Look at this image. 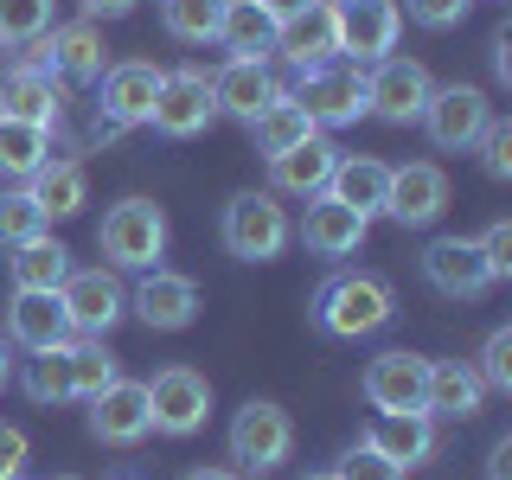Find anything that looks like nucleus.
I'll return each mask as SVG.
<instances>
[{
    "label": "nucleus",
    "mask_w": 512,
    "mask_h": 480,
    "mask_svg": "<svg viewBox=\"0 0 512 480\" xmlns=\"http://www.w3.org/2000/svg\"><path fill=\"white\" fill-rule=\"evenodd\" d=\"M480 256H487V269H493V282H512V218H493L487 231L474 237Z\"/></svg>",
    "instance_id": "obj_42"
},
{
    "label": "nucleus",
    "mask_w": 512,
    "mask_h": 480,
    "mask_svg": "<svg viewBox=\"0 0 512 480\" xmlns=\"http://www.w3.org/2000/svg\"><path fill=\"white\" fill-rule=\"evenodd\" d=\"M487 480H512V436L493 442V455H487Z\"/></svg>",
    "instance_id": "obj_46"
},
{
    "label": "nucleus",
    "mask_w": 512,
    "mask_h": 480,
    "mask_svg": "<svg viewBox=\"0 0 512 480\" xmlns=\"http://www.w3.org/2000/svg\"><path fill=\"white\" fill-rule=\"evenodd\" d=\"M327 192L340 205H352L359 218H378L384 212V192H391V167H384L378 154H340V160H333Z\"/></svg>",
    "instance_id": "obj_27"
},
{
    "label": "nucleus",
    "mask_w": 512,
    "mask_h": 480,
    "mask_svg": "<svg viewBox=\"0 0 512 480\" xmlns=\"http://www.w3.org/2000/svg\"><path fill=\"white\" fill-rule=\"evenodd\" d=\"M244 128H250V148L263 154V160H269V154H282V148H295V141H308V135H320L314 116L295 103V90H276V96H269V103L256 109Z\"/></svg>",
    "instance_id": "obj_28"
},
{
    "label": "nucleus",
    "mask_w": 512,
    "mask_h": 480,
    "mask_svg": "<svg viewBox=\"0 0 512 480\" xmlns=\"http://www.w3.org/2000/svg\"><path fill=\"white\" fill-rule=\"evenodd\" d=\"M64 359H71V404H90L96 391H109V384L122 378L109 340H90V333H77V340L64 346Z\"/></svg>",
    "instance_id": "obj_33"
},
{
    "label": "nucleus",
    "mask_w": 512,
    "mask_h": 480,
    "mask_svg": "<svg viewBox=\"0 0 512 480\" xmlns=\"http://www.w3.org/2000/svg\"><path fill=\"white\" fill-rule=\"evenodd\" d=\"M71 314H64L58 288H13L7 301V346H26V352H52V346H71Z\"/></svg>",
    "instance_id": "obj_19"
},
{
    "label": "nucleus",
    "mask_w": 512,
    "mask_h": 480,
    "mask_svg": "<svg viewBox=\"0 0 512 480\" xmlns=\"http://www.w3.org/2000/svg\"><path fill=\"white\" fill-rule=\"evenodd\" d=\"M58 480H77V474H58Z\"/></svg>",
    "instance_id": "obj_51"
},
{
    "label": "nucleus",
    "mask_w": 512,
    "mask_h": 480,
    "mask_svg": "<svg viewBox=\"0 0 512 480\" xmlns=\"http://www.w3.org/2000/svg\"><path fill=\"white\" fill-rule=\"evenodd\" d=\"M13 384V346H7V333H0V391Z\"/></svg>",
    "instance_id": "obj_48"
},
{
    "label": "nucleus",
    "mask_w": 512,
    "mask_h": 480,
    "mask_svg": "<svg viewBox=\"0 0 512 480\" xmlns=\"http://www.w3.org/2000/svg\"><path fill=\"white\" fill-rule=\"evenodd\" d=\"M26 192H32V205H39L45 218H77L90 205V173H84V160H77V154H52L26 180Z\"/></svg>",
    "instance_id": "obj_25"
},
{
    "label": "nucleus",
    "mask_w": 512,
    "mask_h": 480,
    "mask_svg": "<svg viewBox=\"0 0 512 480\" xmlns=\"http://www.w3.org/2000/svg\"><path fill=\"white\" fill-rule=\"evenodd\" d=\"M333 474H340V480H404V468H391V461H384L372 442H352Z\"/></svg>",
    "instance_id": "obj_41"
},
{
    "label": "nucleus",
    "mask_w": 512,
    "mask_h": 480,
    "mask_svg": "<svg viewBox=\"0 0 512 480\" xmlns=\"http://www.w3.org/2000/svg\"><path fill=\"white\" fill-rule=\"evenodd\" d=\"M58 301H64V314H71V333H90V340H109V333L122 327V314H128V288H122V276L109 263L71 269L64 288H58Z\"/></svg>",
    "instance_id": "obj_12"
},
{
    "label": "nucleus",
    "mask_w": 512,
    "mask_h": 480,
    "mask_svg": "<svg viewBox=\"0 0 512 480\" xmlns=\"http://www.w3.org/2000/svg\"><path fill=\"white\" fill-rule=\"evenodd\" d=\"M423 282L436 288L442 301H480L487 288H500L474 237H436V244L423 250Z\"/></svg>",
    "instance_id": "obj_16"
},
{
    "label": "nucleus",
    "mask_w": 512,
    "mask_h": 480,
    "mask_svg": "<svg viewBox=\"0 0 512 480\" xmlns=\"http://www.w3.org/2000/svg\"><path fill=\"white\" fill-rule=\"evenodd\" d=\"M26 58H39L58 84H96V77L109 71V45H103V32H96V20L52 26L45 39L26 45Z\"/></svg>",
    "instance_id": "obj_14"
},
{
    "label": "nucleus",
    "mask_w": 512,
    "mask_h": 480,
    "mask_svg": "<svg viewBox=\"0 0 512 480\" xmlns=\"http://www.w3.org/2000/svg\"><path fill=\"white\" fill-rule=\"evenodd\" d=\"M224 20V0H160V26L180 45H212Z\"/></svg>",
    "instance_id": "obj_35"
},
{
    "label": "nucleus",
    "mask_w": 512,
    "mask_h": 480,
    "mask_svg": "<svg viewBox=\"0 0 512 480\" xmlns=\"http://www.w3.org/2000/svg\"><path fill=\"white\" fill-rule=\"evenodd\" d=\"M333 160H340V148H333L327 135L295 141V148L269 154V192H288V199H314V192H327V180H333Z\"/></svg>",
    "instance_id": "obj_24"
},
{
    "label": "nucleus",
    "mask_w": 512,
    "mask_h": 480,
    "mask_svg": "<svg viewBox=\"0 0 512 480\" xmlns=\"http://www.w3.org/2000/svg\"><path fill=\"white\" fill-rule=\"evenodd\" d=\"M301 480H340V474H333V468H327V474H301Z\"/></svg>",
    "instance_id": "obj_50"
},
{
    "label": "nucleus",
    "mask_w": 512,
    "mask_h": 480,
    "mask_svg": "<svg viewBox=\"0 0 512 480\" xmlns=\"http://www.w3.org/2000/svg\"><path fill=\"white\" fill-rule=\"evenodd\" d=\"M429 90H436V77H429L423 58H404V52H384L372 71H365V116L391 122V128H410L423 116Z\"/></svg>",
    "instance_id": "obj_8"
},
{
    "label": "nucleus",
    "mask_w": 512,
    "mask_h": 480,
    "mask_svg": "<svg viewBox=\"0 0 512 480\" xmlns=\"http://www.w3.org/2000/svg\"><path fill=\"white\" fill-rule=\"evenodd\" d=\"M218 237L237 263H276L288 250V237H295V224L282 212V192H237V199L224 205Z\"/></svg>",
    "instance_id": "obj_3"
},
{
    "label": "nucleus",
    "mask_w": 512,
    "mask_h": 480,
    "mask_svg": "<svg viewBox=\"0 0 512 480\" xmlns=\"http://www.w3.org/2000/svg\"><path fill=\"white\" fill-rule=\"evenodd\" d=\"M128 308H135V320L148 333H186L192 320H199V282L180 276V269H167V263H154V269H141V282H135V295H128Z\"/></svg>",
    "instance_id": "obj_13"
},
{
    "label": "nucleus",
    "mask_w": 512,
    "mask_h": 480,
    "mask_svg": "<svg viewBox=\"0 0 512 480\" xmlns=\"http://www.w3.org/2000/svg\"><path fill=\"white\" fill-rule=\"evenodd\" d=\"M493 77H500V84H512V32H506V26L493 32Z\"/></svg>",
    "instance_id": "obj_44"
},
{
    "label": "nucleus",
    "mask_w": 512,
    "mask_h": 480,
    "mask_svg": "<svg viewBox=\"0 0 512 480\" xmlns=\"http://www.w3.org/2000/svg\"><path fill=\"white\" fill-rule=\"evenodd\" d=\"M90 436L103 448L148 442L154 436V429H148V384H141V378H116L109 391H96L90 397Z\"/></svg>",
    "instance_id": "obj_21"
},
{
    "label": "nucleus",
    "mask_w": 512,
    "mask_h": 480,
    "mask_svg": "<svg viewBox=\"0 0 512 480\" xmlns=\"http://www.w3.org/2000/svg\"><path fill=\"white\" fill-rule=\"evenodd\" d=\"M13 480H26V474H13Z\"/></svg>",
    "instance_id": "obj_52"
},
{
    "label": "nucleus",
    "mask_w": 512,
    "mask_h": 480,
    "mask_svg": "<svg viewBox=\"0 0 512 480\" xmlns=\"http://www.w3.org/2000/svg\"><path fill=\"white\" fill-rule=\"evenodd\" d=\"M295 455V423H288V410L276 397H250L244 410L231 416V461L237 474H276L282 461Z\"/></svg>",
    "instance_id": "obj_4"
},
{
    "label": "nucleus",
    "mask_w": 512,
    "mask_h": 480,
    "mask_svg": "<svg viewBox=\"0 0 512 480\" xmlns=\"http://www.w3.org/2000/svg\"><path fill=\"white\" fill-rule=\"evenodd\" d=\"M205 416H212V378L192 372V365H167V372L148 378V429L154 436H199Z\"/></svg>",
    "instance_id": "obj_6"
},
{
    "label": "nucleus",
    "mask_w": 512,
    "mask_h": 480,
    "mask_svg": "<svg viewBox=\"0 0 512 480\" xmlns=\"http://www.w3.org/2000/svg\"><path fill=\"white\" fill-rule=\"evenodd\" d=\"M186 480H244V474H237V468H192Z\"/></svg>",
    "instance_id": "obj_49"
},
{
    "label": "nucleus",
    "mask_w": 512,
    "mask_h": 480,
    "mask_svg": "<svg viewBox=\"0 0 512 480\" xmlns=\"http://www.w3.org/2000/svg\"><path fill=\"white\" fill-rule=\"evenodd\" d=\"M0 116L39 122V128H52V135H58V122H64V84L45 71L39 58L20 52L7 71H0Z\"/></svg>",
    "instance_id": "obj_17"
},
{
    "label": "nucleus",
    "mask_w": 512,
    "mask_h": 480,
    "mask_svg": "<svg viewBox=\"0 0 512 480\" xmlns=\"http://www.w3.org/2000/svg\"><path fill=\"white\" fill-rule=\"evenodd\" d=\"M416 122H423L429 148H442V154H474L480 128L493 122V103H487V90H480V84H436Z\"/></svg>",
    "instance_id": "obj_9"
},
{
    "label": "nucleus",
    "mask_w": 512,
    "mask_h": 480,
    "mask_svg": "<svg viewBox=\"0 0 512 480\" xmlns=\"http://www.w3.org/2000/svg\"><path fill=\"white\" fill-rule=\"evenodd\" d=\"M276 52L295 64V71H314V64L340 58V39H333V13H327V0L276 26Z\"/></svg>",
    "instance_id": "obj_29"
},
{
    "label": "nucleus",
    "mask_w": 512,
    "mask_h": 480,
    "mask_svg": "<svg viewBox=\"0 0 512 480\" xmlns=\"http://www.w3.org/2000/svg\"><path fill=\"white\" fill-rule=\"evenodd\" d=\"M256 480H263V474H256Z\"/></svg>",
    "instance_id": "obj_53"
},
{
    "label": "nucleus",
    "mask_w": 512,
    "mask_h": 480,
    "mask_svg": "<svg viewBox=\"0 0 512 480\" xmlns=\"http://www.w3.org/2000/svg\"><path fill=\"white\" fill-rule=\"evenodd\" d=\"M295 103L314 116V128H346V122H359V116H365V64L327 58V64H314V71H301Z\"/></svg>",
    "instance_id": "obj_11"
},
{
    "label": "nucleus",
    "mask_w": 512,
    "mask_h": 480,
    "mask_svg": "<svg viewBox=\"0 0 512 480\" xmlns=\"http://www.w3.org/2000/svg\"><path fill=\"white\" fill-rule=\"evenodd\" d=\"M45 32H52V0H0V45L26 52Z\"/></svg>",
    "instance_id": "obj_37"
},
{
    "label": "nucleus",
    "mask_w": 512,
    "mask_h": 480,
    "mask_svg": "<svg viewBox=\"0 0 512 480\" xmlns=\"http://www.w3.org/2000/svg\"><path fill=\"white\" fill-rule=\"evenodd\" d=\"M160 96V64L148 58H122L96 77V135H128L148 128V109Z\"/></svg>",
    "instance_id": "obj_7"
},
{
    "label": "nucleus",
    "mask_w": 512,
    "mask_h": 480,
    "mask_svg": "<svg viewBox=\"0 0 512 480\" xmlns=\"http://www.w3.org/2000/svg\"><path fill=\"white\" fill-rule=\"evenodd\" d=\"M423 378H429V359H423V352L391 346V352H378V359L365 365L359 391H365V404H372L378 416H391V410H423Z\"/></svg>",
    "instance_id": "obj_18"
},
{
    "label": "nucleus",
    "mask_w": 512,
    "mask_h": 480,
    "mask_svg": "<svg viewBox=\"0 0 512 480\" xmlns=\"http://www.w3.org/2000/svg\"><path fill=\"white\" fill-rule=\"evenodd\" d=\"M474 372H480V384H487V397H512V327H493L487 333Z\"/></svg>",
    "instance_id": "obj_38"
},
{
    "label": "nucleus",
    "mask_w": 512,
    "mask_h": 480,
    "mask_svg": "<svg viewBox=\"0 0 512 480\" xmlns=\"http://www.w3.org/2000/svg\"><path fill=\"white\" fill-rule=\"evenodd\" d=\"M365 231H372V218H359L352 205L333 199V192H314L308 212H301V244H308V256H320V263H346V256H359Z\"/></svg>",
    "instance_id": "obj_20"
},
{
    "label": "nucleus",
    "mask_w": 512,
    "mask_h": 480,
    "mask_svg": "<svg viewBox=\"0 0 512 480\" xmlns=\"http://www.w3.org/2000/svg\"><path fill=\"white\" fill-rule=\"evenodd\" d=\"M468 7H474V0H404L397 13H410L423 32H455L461 20H468Z\"/></svg>",
    "instance_id": "obj_40"
},
{
    "label": "nucleus",
    "mask_w": 512,
    "mask_h": 480,
    "mask_svg": "<svg viewBox=\"0 0 512 480\" xmlns=\"http://www.w3.org/2000/svg\"><path fill=\"white\" fill-rule=\"evenodd\" d=\"M231 58H269L276 52V20H269L256 0H224V20H218V39Z\"/></svg>",
    "instance_id": "obj_31"
},
{
    "label": "nucleus",
    "mask_w": 512,
    "mask_h": 480,
    "mask_svg": "<svg viewBox=\"0 0 512 480\" xmlns=\"http://www.w3.org/2000/svg\"><path fill=\"white\" fill-rule=\"evenodd\" d=\"M26 455H32V442H26V429H20V423H0V480H13V474H26Z\"/></svg>",
    "instance_id": "obj_43"
},
{
    "label": "nucleus",
    "mask_w": 512,
    "mask_h": 480,
    "mask_svg": "<svg viewBox=\"0 0 512 480\" xmlns=\"http://www.w3.org/2000/svg\"><path fill=\"white\" fill-rule=\"evenodd\" d=\"M474 154H480V173H487V180H512V122L493 116L487 128H480Z\"/></svg>",
    "instance_id": "obj_39"
},
{
    "label": "nucleus",
    "mask_w": 512,
    "mask_h": 480,
    "mask_svg": "<svg viewBox=\"0 0 512 480\" xmlns=\"http://www.w3.org/2000/svg\"><path fill=\"white\" fill-rule=\"evenodd\" d=\"M487 404V384H480L474 359H429V378H423V410L436 423H468Z\"/></svg>",
    "instance_id": "obj_23"
},
{
    "label": "nucleus",
    "mask_w": 512,
    "mask_h": 480,
    "mask_svg": "<svg viewBox=\"0 0 512 480\" xmlns=\"http://www.w3.org/2000/svg\"><path fill=\"white\" fill-rule=\"evenodd\" d=\"M45 160H52V128L20 122V116H0V180L26 186Z\"/></svg>",
    "instance_id": "obj_30"
},
{
    "label": "nucleus",
    "mask_w": 512,
    "mask_h": 480,
    "mask_svg": "<svg viewBox=\"0 0 512 480\" xmlns=\"http://www.w3.org/2000/svg\"><path fill=\"white\" fill-rule=\"evenodd\" d=\"M20 391H26L39 410L71 404V359H64V346H52V352H32V359H26V372H20Z\"/></svg>",
    "instance_id": "obj_34"
},
{
    "label": "nucleus",
    "mask_w": 512,
    "mask_h": 480,
    "mask_svg": "<svg viewBox=\"0 0 512 480\" xmlns=\"http://www.w3.org/2000/svg\"><path fill=\"white\" fill-rule=\"evenodd\" d=\"M141 0H84V20H122V13H135Z\"/></svg>",
    "instance_id": "obj_45"
},
{
    "label": "nucleus",
    "mask_w": 512,
    "mask_h": 480,
    "mask_svg": "<svg viewBox=\"0 0 512 480\" xmlns=\"http://www.w3.org/2000/svg\"><path fill=\"white\" fill-rule=\"evenodd\" d=\"M365 442H372L391 468L410 474V468H429V461H436L442 429H436V416H429V410H391V416H372Z\"/></svg>",
    "instance_id": "obj_22"
},
{
    "label": "nucleus",
    "mask_w": 512,
    "mask_h": 480,
    "mask_svg": "<svg viewBox=\"0 0 512 480\" xmlns=\"http://www.w3.org/2000/svg\"><path fill=\"white\" fill-rule=\"evenodd\" d=\"M308 314H314V327L327 333V340H365V333L391 327L397 288L384 276H372V269H340V276L320 282V295H314Z\"/></svg>",
    "instance_id": "obj_1"
},
{
    "label": "nucleus",
    "mask_w": 512,
    "mask_h": 480,
    "mask_svg": "<svg viewBox=\"0 0 512 480\" xmlns=\"http://www.w3.org/2000/svg\"><path fill=\"white\" fill-rule=\"evenodd\" d=\"M7 276H13V288H64V276H71V250H64L52 231L26 237V244H13V256H7Z\"/></svg>",
    "instance_id": "obj_32"
},
{
    "label": "nucleus",
    "mask_w": 512,
    "mask_h": 480,
    "mask_svg": "<svg viewBox=\"0 0 512 480\" xmlns=\"http://www.w3.org/2000/svg\"><path fill=\"white\" fill-rule=\"evenodd\" d=\"M448 212V173L436 160H404L391 167V192H384V218L404 231H429Z\"/></svg>",
    "instance_id": "obj_15"
},
{
    "label": "nucleus",
    "mask_w": 512,
    "mask_h": 480,
    "mask_svg": "<svg viewBox=\"0 0 512 480\" xmlns=\"http://www.w3.org/2000/svg\"><path fill=\"white\" fill-rule=\"evenodd\" d=\"M256 7H263L269 20L282 26V20H295V13H308V7H320V0H256Z\"/></svg>",
    "instance_id": "obj_47"
},
{
    "label": "nucleus",
    "mask_w": 512,
    "mask_h": 480,
    "mask_svg": "<svg viewBox=\"0 0 512 480\" xmlns=\"http://www.w3.org/2000/svg\"><path fill=\"white\" fill-rule=\"evenodd\" d=\"M167 237H173V224H167V212H160L154 199H116L103 212V224H96L103 263L109 269H135V276L167 256Z\"/></svg>",
    "instance_id": "obj_2"
},
{
    "label": "nucleus",
    "mask_w": 512,
    "mask_h": 480,
    "mask_svg": "<svg viewBox=\"0 0 512 480\" xmlns=\"http://www.w3.org/2000/svg\"><path fill=\"white\" fill-rule=\"evenodd\" d=\"M327 13H333L340 58H352V64H378L384 52H397V39H404L397 0H327Z\"/></svg>",
    "instance_id": "obj_10"
},
{
    "label": "nucleus",
    "mask_w": 512,
    "mask_h": 480,
    "mask_svg": "<svg viewBox=\"0 0 512 480\" xmlns=\"http://www.w3.org/2000/svg\"><path fill=\"white\" fill-rule=\"evenodd\" d=\"M212 122H218V96H212V77H205L199 64H173V71H160V96L148 109L154 135L192 141V135H205Z\"/></svg>",
    "instance_id": "obj_5"
},
{
    "label": "nucleus",
    "mask_w": 512,
    "mask_h": 480,
    "mask_svg": "<svg viewBox=\"0 0 512 480\" xmlns=\"http://www.w3.org/2000/svg\"><path fill=\"white\" fill-rule=\"evenodd\" d=\"M45 231H52V218L32 205L26 186H7V192H0V250L26 244V237H45Z\"/></svg>",
    "instance_id": "obj_36"
},
{
    "label": "nucleus",
    "mask_w": 512,
    "mask_h": 480,
    "mask_svg": "<svg viewBox=\"0 0 512 480\" xmlns=\"http://www.w3.org/2000/svg\"><path fill=\"white\" fill-rule=\"evenodd\" d=\"M282 84L269 77V58H231L224 71H212V96H218V116H237V122H250L256 109L269 103Z\"/></svg>",
    "instance_id": "obj_26"
}]
</instances>
